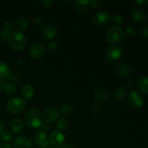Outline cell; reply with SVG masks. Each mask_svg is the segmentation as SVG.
I'll use <instances>...</instances> for the list:
<instances>
[{
  "mask_svg": "<svg viewBox=\"0 0 148 148\" xmlns=\"http://www.w3.org/2000/svg\"><path fill=\"white\" fill-rule=\"evenodd\" d=\"M40 127H41V129H42V131L45 132H46L49 131V130L51 129V126L50 125V124H49V123H47V122L42 123Z\"/></svg>",
  "mask_w": 148,
  "mask_h": 148,
  "instance_id": "cell-31",
  "label": "cell"
},
{
  "mask_svg": "<svg viewBox=\"0 0 148 148\" xmlns=\"http://www.w3.org/2000/svg\"><path fill=\"white\" fill-rule=\"evenodd\" d=\"M112 21L117 25H122L124 23V17L120 14H116L112 17Z\"/></svg>",
  "mask_w": 148,
  "mask_h": 148,
  "instance_id": "cell-30",
  "label": "cell"
},
{
  "mask_svg": "<svg viewBox=\"0 0 148 148\" xmlns=\"http://www.w3.org/2000/svg\"><path fill=\"white\" fill-rule=\"evenodd\" d=\"M26 107V102L23 98H12L6 104L7 111L12 114H19L23 112Z\"/></svg>",
  "mask_w": 148,
  "mask_h": 148,
  "instance_id": "cell-4",
  "label": "cell"
},
{
  "mask_svg": "<svg viewBox=\"0 0 148 148\" xmlns=\"http://www.w3.org/2000/svg\"><path fill=\"white\" fill-rule=\"evenodd\" d=\"M46 141H47V136L45 132L39 130L35 133L33 136V142L36 145L40 147Z\"/></svg>",
  "mask_w": 148,
  "mask_h": 148,
  "instance_id": "cell-17",
  "label": "cell"
},
{
  "mask_svg": "<svg viewBox=\"0 0 148 148\" xmlns=\"http://www.w3.org/2000/svg\"><path fill=\"white\" fill-rule=\"evenodd\" d=\"M65 136L60 130H55L50 135V143L53 147L59 148L64 143Z\"/></svg>",
  "mask_w": 148,
  "mask_h": 148,
  "instance_id": "cell-9",
  "label": "cell"
},
{
  "mask_svg": "<svg viewBox=\"0 0 148 148\" xmlns=\"http://www.w3.org/2000/svg\"><path fill=\"white\" fill-rule=\"evenodd\" d=\"M1 140H4V142H10L14 139V135L9 130H3L0 134Z\"/></svg>",
  "mask_w": 148,
  "mask_h": 148,
  "instance_id": "cell-26",
  "label": "cell"
},
{
  "mask_svg": "<svg viewBox=\"0 0 148 148\" xmlns=\"http://www.w3.org/2000/svg\"><path fill=\"white\" fill-rule=\"evenodd\" d=\"M107 40L113 46H118L124 39V31L116 25L111 26L106 31Z\"/></svg>",
  "mask_w": 148,
  "mask_h": 148,
  "instance_id": "cell-3",
  "label": "cell"
},
{
  "mask_svg": "<svg viewBox=\"0 0 148 148\" xmlns=\"http://www.w3.org/2000/svg\"><path fill=\"white\" fill-rule=\"evenodd\" d=\"M93 23L97 26H103L106 25L111 20V14L106 10H101L95 13L93 16Z\"/></svg>",
  "mask_w": 148,
  "mask_h": 148,
  "instance_id": "cell-6",
  "label": "cell"
},
{
  "mask_svg": "<svg viewBox=\"0 0 148 148\" xmlns=\"http://www.w3.org/2000/svg\"><path fill=\"white\" fill-rule=\"evenodd\" d=\"M10 75V69L5 62L0 61V79H7Z\"/></svg>",
  "mask_w": 148,
  "mask_h": 148,
  "instance_id": "cell-19",
  "label": "cell"
},
{
  "mask_svg": "<svg viewBox=\"0 0 148 148\" xmlns=\"http://www.w3.org/2000/svg\"><path fill=\"white\" fill-rule=\"evenodd\" d=\"M75 8L80 14H85L88 12L90 6V1L88 0H81V1H75Z\"/></svg>",
  "mask_w": 148,
  "mask_h": 148,
  "instance_id": "cell-14",
  "label": "cell"
},
{
  "mask_svg": "<svg viewBox=\"0 0 148 148\" xmlns=\"http://www.w3.org/2000/svg\"><path fill=\"white\" fill-rule=\"evenodd\" d=\"M102 4V1H98V0H92L90 1V6L92 8H97V7H100L101 4Z\"/></svg>",
  "mask_w": 148,
  "mask_h": 148,
  "instance_id": "cell-32",
  "label": "cell"
},
{
  "mask_svg": "<svg viewBox=\"0 0 148 148\" xmlns=\"http://www.w3.org/2000/svg\"><path fill=\"white\" fill-rule=\"evenodd\" d=\"M0 148H13V147L10 144H8V143H4V144L1 145Z\"/></svg>",
  "mask_w": 148,
  "mask_h": 148,
  "instance_id": "cell-40",
  "label": "cell"
},
{
  "mask_svg": "<svg viewBox=\"0 0 148 148\" xmlns=\"http://www.w3.org/2000/svg\"><path fill=\"white\" fill-rule=\"evenodd\" d=\"M58 30L55 26L48 25L45 26L42 30V35L45 38L48 40H52L57 36Z\"/></svg>",
  "mask_w": 148,
  "mask_h": 148,
  "instance_id": "cell-13",
  "label": "cell"
},
{
  "mask_svg": "<svg viewBox=\"0 0 148 148\" xmlns=\"http://www.w3.org/2000/svg\"><path fill=\"white\" fill-rule=\"evenodd\" d=\"M139 88L145 94L148 93V77H141L138 79Z\"/></svg>",
  "mask_w": 148,
  "mask_h": 148,
  "instance_id": "cell-21",
  "label": "cell"
},
{
  "mask_svg": "<svg viewBox=\"0 0 148 148\" xmlns=\"http://www.w3.org/2000/svg\"><path fill=\"white\" fill-rule=\"evenodd\" d=\"M35 90L32 85L26 84L21 89V95L24 100H31L34 96Z\"/></svg>",
  "mask_w": 148,
  "mask_h": 148,
  "instance_id": "cell-16",
  "label": "cell"
},
{
  "mask_svg": "<svg viewBox=\"0 0 148 148\" xmlns=\"http://www.w3.org/2000/svg\"><path fill=\"white\" fill-rule=\"evenodd\" d=\"M115 72L119 77H127L130 76L131 74V68L127 64H120L116 66L115 69Z\"/></svg>",
  "mask_w": 148,
  "mask_h": 148,
  "instance_id": "cell-18",
  "label": "cell"
},
{
  "mask_svg": "<svg viewBox=\"0 0 148 148\" xmlns=\"http://www.w3.org/2000/svg\"><path fill=\"white\" fill-rule=\"evenodd\" d=\"M33 23L36 25L38 27H40L43 25V20L40 18V17H36L33 20Z\"/></svg>",
  "mask_w": 148,
  "mask_h": 148,
  "instance_id": "cell-33",
  "label": "cell"
},
{
  "mask_svg": "<svg viewBox=\"0 0 148 148\" xmlns=\"http://www.w3.org/2000/svg\"><path fill=\"white\" fill-rule=\"evenodd\" d=\"M3 90L7 95H13L16 92V87L14 86V84L8 82L4 85Z\"/></svg>",
  "mask_w": 148,
  "mask_h": 148,
  "instance_id": "cell-25",
  "label": "cell"
},
{
  "mask_svg": "<svg viewBox=\"0 0 148 148\" xmlns=\"http://www.w3.org/2000/svg\"><path fill=\"white\" fill-rule=\"evenodd\" d=\"M42 115L40 111L34 108L27 110L25 115V121L29 127L36 129L40 127L42 124Z\"/></svg>",
  "mask_w": 148,
  "mask_h": 148,
  "instance_id": "cell-2",
  "label": "cell"
},
{
  "mask_svg": "<svg viewBox=\"0 0 148 148\" xmlns=\"http://www.w3.org/2000/svg\"><path fill=\"white\" fill-rule=\"evenodd\" d=\"M128 103L133 108H139L143 106L144 98L137 91H132L128 96Z\"/></svg>",
  "mask_w": 148,
  "mask_h": 148,
  "instance_id": "cell-7",
  "label": "cell"
},
{
  "mask_svg": "<svg viewBox=\"0 0 148 148\" xmlns=\"http://www.w3.org/2000/svg\"><path fill=\"white\" fill-rule=\"evenodd\" d=\"M14 148H33V143L28 137L25 136H18L14 140Z\"/></svg>",
  "mask_w": 148,
  "mask_h": 148,
  "instance_id": "cell-11",
  "label": "cell"
},
{
  "mask_svg": "<svg viewBox=\"0 0 148 148\" xmlns=\"http://www.w3.org/2000/svg\"><path fill=\"white\" fill-rule=\"evenodd\" d=\"M9 46L16 51H22L25 48L27 40L25 35L20 31H12L7 38Z\"/></svg>",
  "mask_w": 148,
  "mask_h": 148,
  "instance_id": "cell-1",
  "label": "cell"
},
{
  "mask_svg": "<svg viewBox=\"0 0 148 148\" xmlns=\"http://www.w3.org/2000/svg\"><path fill=\"white\" fill-rule=\"evenodd\" d=\"M4 85H5V83H4V81H3L1 79H0V90H3Z\"/></svg>",
  "mask_w": 148,
  "mask_h": 148,
  "instance_id": "cell-42",
  "label": "cell"
},
{
  "mask_svg": "<svg viewBox=\"0 0 148 148\" xmlns=\"http://www.w3.org/2000/svg\"><path fill=\"white\" fill-rule=\"evenodd\" d=\"M142 33H143V36L145 38H148V25L143 27V29H142Z\"/></svg>",
  "mask_w": 148,
  "mask_h": 148,
  "instance_id": "cell-34",
  "label": "cell"
},
{
  "mask_svg": "<svg viewBox=\"0 0 148 148\" xmlns=\"http://www.w3.org/2000/svg\"><path fill=\"white\" fill-rule=\"evenodd\" d=\"M10 128L12 132L20 134L24 130V124L20 119L14 118L10 122Z\"/></svg>",
  "mask_w": 148,
  "mask_h": 148,
  "instance_id": "cell-15",
  "label": "cell"
},
{
  "mask_svg": "<svg viewBox=\"0 0 148 148\" xmlns=\"http://www.w3.org/2000/svg\"><path fill=\"white\" fill-rule=\"evenodd\" d=\"M40 147V148H53V146H52L51 144L50 143V142L48 141V140L46 142V143H43Z\"/></svg>",
  "mask_w": 148,
  "mask_h": 148,
  "instance_id": "cell-38",
  "label": "cell"
},
{
  "mask_svg": "<svg viewBox=\"0 0 148 148\" xmlns=\"http://www.w3.org/2000/svg\"><path fill=\"white\" fill-rule=\"evenodd\" d=\"M127 96V91L122 87H119L117 88L114 92V99L118 101H121L124 99Z\"/></svg>",
  "mask_w": 148,
  "mask_h": 148,
  "instance_id": "cell-22",
  "label": "cell"
},
{
  "mask_svg": "<svg viewBox=\"0 0 148 148\" xmlns=\"http://www.w3.org/2000/svg\"><path fill=\"white\" fill-rule=\"evenodd\" d=\"M60 111L63 115L68 116L72 112V107L69 104H64L61 106Z\"/></svg>",
  "mask_w": 148,
  "mask_h": 148,
  "instance_id": "cell-28",
  "label": "cell"
},
{
  "mask_svg": "<svg viewBox=\"0 0 148 148\" xmlns=\"http://www.w3.org/2000/svg\"><path fill=\"white\" fill-rule=\"evenodd\" d=\"M59 116V112L58 109L55 107H49L46 111L43 112L42 115V118L44 120L45 122H47L49 124L53 123L56 121Z\"/></svg>",
  "mask_w": 148,
  "mask_h": 148,
  "instance_id": "cell-10",
  "label": "cell"
},
{
  "mask_svg": "<svg viewBox=\"0 0 148 148\" xmlns=\"http://www.w3.org/2000/svg\"><path fill=\"white\" fill-rule=\"evenodd\" d=\"M0 146H1V141H0Z\"/></svg>",
  "mask_w": 148,
  "mask_h": 148,
  "instance_id": "cell-43",
  "label": "cell"
},
{
  "mask_svg": "<svg viewBox=\"0 0 148 148\" xmlns=\"http://www.w3.org/2000/svg\"><path fill=\"white\" fill-rule=\"evenodd\" d=\"M134 2L139 6H145L147 4L148 1L147 0H137V1H134Z\"/></svg>",
  "mask_w": 148,
  "mask_h": 148,
  "instance_id": "cell-36",
  "label": "cell"
},
{
  "mask_svg": "<svg viewBox=\"0 0 148 148\" xmlns=\"http://www.w3.org/2000/svg\"><path fill=\"white\" fill-rule=\"evenodd\" d=\"M17 26L20 30H25L28 27V21L25 17H20L17 20Z\"/></svg>",
  "mask_w": 148,
  "mask_h": 148,
  "instance_id": "cell-24",
  "label": "cell"
},
{
  "mask_svg": "<svg viewBox=\"0 0 148 148\" xmlns=\"http://www.w3.org/2000/svg\"><path fill=\"white\" fill-rule=\"evenodd\" d=\"M108 93L106 90H100L95 95V101L98 103H103L108 99Z\"/></svg>",
  "mask_w": 148,
  "mask_h": 148,
  "instance_id": "cell-23",
  "label": "cell"
},
{
  "mask_svg": "<svg viewBox=\"0 0 148 148\" xmlns=\"http://www.w3.org/2000/svg\"><path fill=\"white\" fill-rule=\"evenodd\" d=\"M4 121H3L1 119H0V134H1V132L4 130Z\"/></svg>",
  "mask_w": 148,
  "mask_h": 148,
  "instance_id": "cell-41",
  "label": "cell"
},
{
  "mask_svg": "<svg viewBox=\"0 0 148 148\" xmlns=\"http://www.w3.org/2000/svg\"><path fill=\"white\" fill-rule=\"evenodd\" d=\"M131 14L133 20L138 23H143L147 20V12L142 9H134L132 11Z\"/></svg>",
  "mask_w": 148,
  "mask_h": 148,
  "instance_id": "cell-12",
  "label": "cell"
},
{
  "mask_svg": "<svg viewBox=\"0 0 148 148\" xmlns=\"http://www.w3.org/2000/svg\"><path fill=\"white\" fill-rule=\"evenodd\" d=\"M125 31L126 33L129 36H131V37H133V36H134L137 34V29L134 26H129V27H127L126 28Z\"/></svg>",
  "mask_w": 148,
  "mask_h": 148,
  "instance_id": "cell-29",
  "label": "cell"
},
{
  "mask_svg": "<svg viewBox=\"0 0 148 148\" xmlns=\"http://www.w3.org/2000/svg\"><path fill=\"white\" fill-rule=\"evenodd\" d=\"M12 27L13 25L12 22H6L4 24V25H3L2 29L1 30V33H0V38L1 39H3V40L7 39V36L11 33V30L12 29Z\"/></svg>",
  "mask_w": 148,
  "mask_h": 148,
  "instance_id": "cell-20",
  "label": "cell"
},
{
  "mask_svg": "<svg viewBox=\"0 0 148 148\" xmlns=\"http://www.w3.org/2000/svg\"><path fill=\"white\" fill-rule=\"evenodd\" d=\"M49 49L51 51H54L57 49V43L56 42H51L49 44Z\"/></svg>",
  "mask_w": 148,
  "mask_h": 148,
  "instance_id": "cell-37",
  "label": "cell"
},
{
  "mask_svg": "<svg viewBox=\"0 0 148 148\" xmlns=\"http://www.w3.org/2000/svg\"><path fill=\"white\" fill-rule=\"evenodd\" d=\"M59 148H73L72 145L70 143H64L62 146H60Z\"/></svg>",
  "mask_w": 148,
  "mask_h": 148,
  "instance_id": "cell-39",
  "label": "cell"
},
{
  "mask_svg": "<svg viewBox=\"0 0 148 148\" xmlns=\"http://www.w3.org/2000/svg\"><path fill=\"white\" fill-rule=\"evenodd\" d=\"M29 54L35 59H40L45 56L46 53V48L41 44L32 45L29 48Z\"/></svg>",
  "mask_w": 148,
  "mask_h": 148,
  "instance_id": "cell-8",
  "label": "cell"
},
{
  "mask_svg": "<svg viewBox=\"0 0 148 148\" xmlns=\"http://www.w3.org/2000/svg\"><path fill=\"white\" fill-rule=\"evenodd\" d=\"M69 125V122L68 120L65 118H61L58 120L57 123H56V127L59 129L60 131H63V130H66Z\"/></svg>",
  "mask_w": 148,
  "mask_h": 148,
  "instance_id": "cell-27",
  "label": "cell"
},
{
  "mask_svg": "<svg viewBox=\"0 0 148 148\" xmlns=\"http://www.w3.org/2000/svg\"><path fill=\"white\" fill-rule=\"evenodd\" d=\"M123 55V50L119 46H111L106 49L105 60L107 63H112L121 59Z\"/></svg>",
  "mask_w": 148,
  "mask_h": 148,
  "instance_id": "cell-5",
  "label": "cell"
},
{
  "mask_svg": "<svg viewBox=\"0 0 148 148\" xmlns=\"http://www.w3.org/2000/svg\"><path fill=\"white\" fill-rule=\"evenodd\" d=\"M53 3V1L52 0H46V1H42V6L44 7H49L51 6V4Z\"/></svg>",
  "mask_w": 148,
  "mask_h": 148,
  "instance_id": "cell-35",
  "label": "cell"
}]
</instances>
